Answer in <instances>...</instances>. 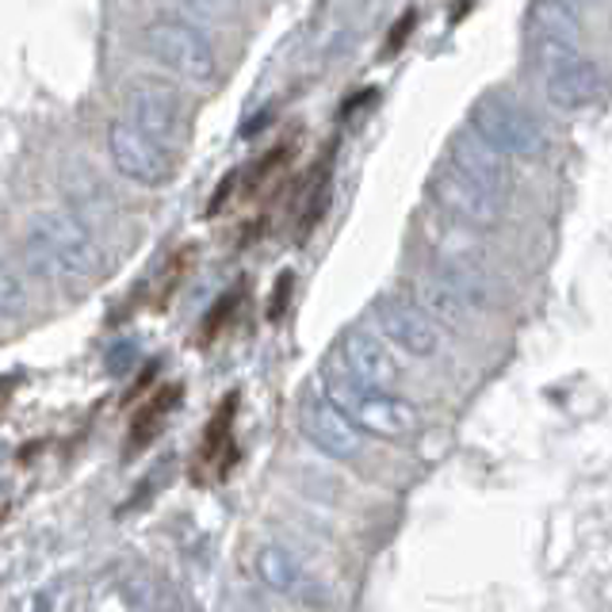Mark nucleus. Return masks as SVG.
Instances as JSON below:
<instances>
[{
  "instance_id": "1",
  "label": "nucleus",
  "mask_w": 612,
  "mask_h": 612,
  "mask_svg": "<svg viewBox=\"0 0 612 612\" xmlns=\"http://www.w3.org/2000/svg\"><path fill=\"white\" fill-rule=\"evenodd\" d=\"M23 253L46 283H65V288L85 283L88 288V280H96L100 272V249H96L88 223L58 207L31 215L28 230H23Z\"/></svg>"
},
{
  "instance_id": "2",
  "label": "nucleus",
  "mask_w": 612,
  "mask_h": 612,
  "mask_svg": "<svg viewBox=\"0 0 612 612\" xmlns=\"http://www.w3.org/2000/svg\"><path fill=\"white\" fill-rule=\"evenodd\" d=\"M142 51L165 73L187 85H215L218 54L215 43L203 35V28L187 23L184 15H153L142 28Z\"/></svg>"
},
{
  "instance_id": "3",
  "label": "nucleus",
  "mask_w": 612,
  "mask_h": 612,
  "mask_svg": "<svg viewBox=\"0 0 612 612\" xmlns=\"http://www.w3.org/2000/svg\"><path fill=\"white\" fill-rule=\"evenodd\" d=\"M325 402L341 414L353 429L372 432L379 440H406L418 429V410L406 398L387 390H372L356 383L353 375H325Z\"/></svg>"
},
{
  "instance_id": "4",
  "label": "nucleus",
  "mask_w": 612,
  "mask_h": 612,
  "mask_svg": "<svg viewBox=\"0 0 612 612\" xmlns=\"http://www.w3.org/2000/svg\"><path fill=\"white\" fill-rule=\"evenodd\" d=\"M122 108H127V122L135 130H142L146 138H153L158 146L173 150L184 135V100L176 93V85L150 73H138L122 88Z\"/></svg>"
},
{
  "instance_id": "5",
  "label": "nucleus",
  "mask_w": 612,
  "mask_h": 612,
  "mask_svg": "<svg viewBox=\"0 0 612 612\" xmlns=\"http://www.w3.org/2000/svg\"><path fill=\"white\" fill-rule=\"evenodd\" d=\"M108 158L119 176L138 187H165L176 176V161L165 146L146 138L127 119H111L108 127Z\"/></svg>"
},
{
  "instance_id": "6",
  "label": "nucleus",
  "mask_w": 612,
  "mask_h": 612,
  "mask_svg": "<svg viewBox=\"0 0 612 612\" xmlns=\"http://www.w3.org/2000/svg\"><path fill=\"white\" fill-rule=\"evenodd\" d=\"M299 426H303L310 444L322 448V452L333 455V460H353V455L361 452V437H356V429L348 426L330 402H314V398L303 402V410H299Z\"/></svg>"
},
{
  "instance_id": "7",
  "label": "nucleus",
  "mask_w": 612,
  "mask_h": 612,
  "mask_svg": "<svg viewBox=\"0 0 612 612\" xmlns=\"http://www.w3.org/2000/svg\"><path fill=\"white\" fill-rule=\"evenodd\" d=\"M341 356H345L353 379L364 383V387H372V390H387L390 383L398 379L395 356H390L372 333H361V330L345 333V341H341Z\"/></svg>"
},
{
  "instance_id": "8",
  "label": "nucleus",
  "mask_w": 612,
  "mask_h": 612,
  "mask_svg": "<svg viewBox=\"0 0 612 612\" xmlns=\"http://www.w3.org/2000/svg\"><path fill=\"white\" fill-rule=\"evenodd\" d=\"M379 325L406 353H418V356L437 353V341H440L437 325L429 322V314L421 307L402 303V299H387V303H379Z\"/></svg>"
},
{
  "instance_id": "9",
  "label": "nucleus",
  "mask_w": 612,
  "mask_h": 612,
  "mask_svg": "<svg viewBox=\"0 0 612 612\" xmlns=\"http://www.w3.org/2000/svg\"><path fill=\"white\" fill-rule=\"evenodd\" d=\"M253 567H257V578L265 582V590L280 593V598L307 601L310 590H314V582L307 578L303 562H299L288 548H280V544H260Z\"/></svg>"
},
{
  "instance_id": "10",
  "label": "nucleus",
  "mask_w": 612,
  "mask_h": 612,
  "mask_svg": "<svg viewBox=\"0 0 612 612\" xmlns=\"http://www.w3.org/2000/svg\"><path fill=\"white\" fill-rule=\"evenodd\" d=\"M432 192L444 203L452 215L468 218V223H490L497 215V195L483 192L479 184H471L468 176H460L455 169H444V173L432 181Z\"/></svg>"
},
{
  "instance_id": "11",
  "label": "nucleus",
  "mask_w": 612,
  "mask_h": 612,
  "mask_svg": "<svg viewBox=\"0 0 612 612\" xmlns=\"http://www.w3.org/2000/svg\"><path fill=\"white\" fill-rule=\"evenodd\" d=\"M238 402H241V395L238 390H230V395L218 402V410L211 414L207 426H203L200 460L218 463V479L230 475L234 460H238V444H234V418H238Z\"/></svg>"
},
{
  "instance_id": "12",
  "label": "nucleus",
  "mask_w": 612,
  "mask_h": 612,
  "mask_svg": "<svg viewBox=\"0 0 612 612\" xmlns=\"http://www.w3.org/2000/svg\"><path fill=\"white\" fill-rule=\"evenodd\" d=\"M181 398H184V387L181 383H169V387H158L153 390L150 398L142 402V410L135 414V421H130V432H127V455H138V452H146V448L153 444V440L161 437V429H165V421H169V414L181 406Z\"/></svg>"
},
{
  "instance_id": "13",
  "label": "nucleus",
  "mask_w": 612,
  "mask_h": 612,
  "mask_svg": "<svg viewBox=\"0 0 612 612\" xmlns=\"http://www.w3.org/2000/svg\"><path fill=\"white\" fill-rule=\"evenodd\" d=\"M181 12L195 28H226L238 15V0H181Z\"/></svg>"
},
{
  "instance_id": "14",
  "label": "nucleus",
  "mask_w": 612,
  "mask_h": 612,
  "mask_svg": "<svg viewBox=\"0 0 612 612\" xmlns=\"http://www.w3.org/2000/svg\"><path fill=\"white\" fill-rule=\"evenodd\" d=\"M238 303H241V291H226V296H218L215 303H211L207 318H203V330H200L203 345H211V341H215L218 333L230 325V318L238 314Z\"/></svg>"
},
{
  "instance_id": "15",
  "label": "nucleus",
  "mask_w": 612,
  "mask_h": 612,
  "mask_svg": "<svg viewBox=\"0 0 612 612\" xmlns=\"http://www.w3.org/2000/svg\"><path fill=\"white\" fill-rule=\"evenodd\" d=\"M28 310V296H23L20 276L12 272V265L0 253V318H20Z\"/></svg>"
},
{
  "instance_id": "16",
  "label": "nucleus",
  "mask_w": 612,
  "mask_h": 612,
  "mask_svg": "<svg viewBox=\"0 0 612 612\" xmlns=\"http://www.w3.org/2000/svg\"><path fill=\"white\" fill-rule=\"evenodd\" d=\"M158 375H161V361H150L138 372V379L130 383L127 387V395H122V406H135V402H142L146 395H150L153 387H158Z\"/></svg>"
},
{
  "instance_id": "17",
  "label": "nucleus",
  "mask_w": 612,
  "mask_h": 612,
  "mask_svg": "<svg viewBox=\"0 0 612 612\" xmlns=\"http://www.w3.org/2000/svg\"><path fill=\"white\" fill-rule=\"evenodd\" d=\"M288 299H291V272H283L280 280H276V296H272V303H268V322H280L283 310H288Z\"/></svg>"
}]
</instances>
